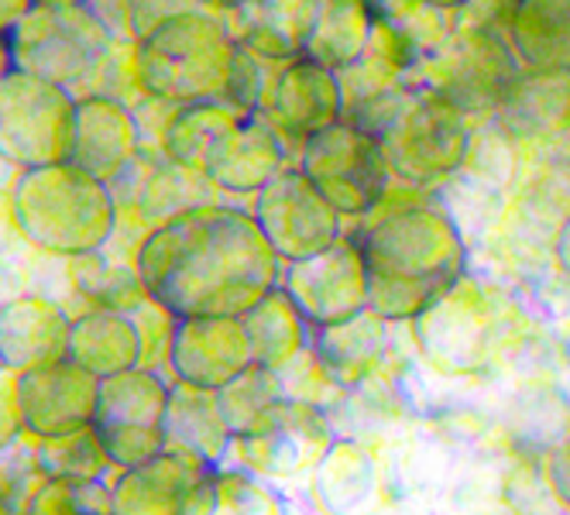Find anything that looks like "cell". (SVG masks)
Listing matches in <instances>:
<instances>
[{
    "instance_id": "obj_1",
    "label": "cell",
    "mask_w": 570,
    "mask_h": 515,
    "mask_svg": "<svg viewBox=\"0 0 570 515\" xmlns=\"http://www.w3.org/2000/svg\"><path fill=\"white\" fill-rule=\"evenodd\" d=\"M14 220L31 248L76 258L107 245L117 204L107 182L72 162H56L24 169L14 186Z\"/></svg>"
},
{
    "instance_id": "obj_2",
    "label": "cell",
    "mask_w": 570,
    "mask_h": 515,
    "mask_svg": "<svg viewBox=\"0 0 570 515\" xmlns=\"http://www.w3.org/2000/svg\"><path fill=\"white\" fill-rule=\"evenodd\" d=\"M8 46H11L14 69L49 79V83L72 93L107 52L110 34L100 24V18L90 11V4L79 8L35 4L8 34Z\"/></svg>"
},
{
    "instance_id": "obj_3",
    "label": "cell",
    "mask_w": 570,
    "mask_h": 515,
    "mask_svg": "<svg viewBox=\"0 0 570 515\" xmlns=\"http://www.w3.org/2000/svg\"><path fill=\"white\" fill-rule=\"evenodd\" d=\"M76 100L69 90L11 69L0 76V155L21 169L69 162Z\"/></svg>"
},
{
    "instance_id": "obj_4",
    "label": "cell",
    "mask_w": 570,
    "mask_h": 515,
    "mask_svg": "<svg viewBox=\"0 0 570 515\" xmlns=\"http://www.w3.org/2000/svg\"><path fill=\"white\" fill-rule=\"evenodd\" d=\"M220 72V42L214 24L203 14H183L161 24L141 42V76L145 90L186 103L207 97Z\"/></svg>"
},
{
    "instance_id": "obj_5",
    "label": "cell",
    "mask_w": 570,
    "mask_h": 515,
    "mask_svg": "<svg viewBox=\"0 0 570 515\" xmlns=\"http://www.w3.org/2000/svg\"><path fill=\"white\" fill-rule=\"evenodd\" d=\"M14 388H18L21 423L35 437H62V433L97 423L100 378L69 358L49 368L18 375Z\"/></svg>"
},
{
    "instance_id": "obj_6",
    "label": "cell",
    "mask_w": 570,
    "mask_h": 515,
    "mask_svg": "<svg viewBox=\"0 0 570 515\" xmlns=\"http://www.w3.org/2000/svg\"><path fill=\"white\" fill-rule=\"evenodd\" d=\"M72 316L46 296H21L0 309V368L28 375L69 358Z\"/></svg>"
},
{
    "instance_id": "obj_7",
    "label": "cell",
    "mask_w": 570,
    "mask_h": 515,
    "mask_svg": "<svg viewBox=\"0 0 570 515\" xmlns=\"http://www.w3.org/2000/svg\"><path fill=\"white\" fill-rule=\"evenodd\" d=\"M141 148V131L135 125L131 107L117 100H79L69 162L90 172L100 182H114L125 172Z\"/></svg>"
},
{
    "instance_id": "obj_8",
    "label": "cell",
    "mask_w": 570,
    "mask_h": 515,
    "mask_svg": "<svg viewBox=\"0 0 570 515\" xmlns=\"http://www.w3.org/2000/svg\"><path fill=\"white\" fill-rule=\"evenodd\" d=\"M69 362L97 378L128 372L138 362V330L128 316L114 309H90L72 320Z\"/></svg>"
},
{
    "instance_id": "obj_9",
    "label": "cell",
    "mask_w": 570,
    "mask_h": 515,
    "mask_svg": "<svg viewBox=\"0 0 570 515\" xmlns=\"http://www.w3.org/2000/svg\"><path fill=\"white\" fill-rule=\"evenodd\" d=\"M166 406V392L145 372H120L110 378H100V403H97V423H117V426H155Z\"/></svg>"
},
{
    "instance_id": "obj_10",
    "label": "cell",
    "mask_w": 570,
    "mask_h": 515,
    "mask_svg": "<svg viewBox=\"0 0 570 515\" xmlns=\"http://www.w3.org/2000/svg\"><path fill=\"white\" fill-rule=\"evenodd\" d=\"M107 460L110 454L100 440V429L94 426L62 433V437H42V447H38V467H42L46 478L72 485L97 482Z\"/></svg>"
},
{
    "instance_id": "obj_11",
    "label": "cell",
    "mask_w": 570,
    "mask_h": 515,
    "mask_svg": "<svg viewBox=\"0 0 570 515\" xmlns=\"http://www.w3.org/2000/svg\"><path fill=\"white\" fill-rule=\"evenodd\" d=\"M100 440L110 454V460L141 467L158 447V433L151 426H117V423H97Z\"/></svg>"
},
{
    "instance_id": "obj_12",
    "label": "cell",
    "mask_w": 570,
    "mask_h": 515,
    "mask_svg": "<svg viewBox=\"0 0 570 515\" xmlns=\"http://www.w3.org/2000/svg\"><path fill=\"white\" fill-rule=\"evenodd\" d=\"M24 515H83L79 512V498H76V485L72 482H42L35 488V495L28 498Z\"/></svg>"
},
{
    "instance_id": "obj_13",
    "label": "cell",
    "mask_w": 570,
    "mask_h": 515,
    "mask_svg": "<svg viewBox=\"0 0 570 515\" xmlns=\"http://www.w3.org/2000/svg\"><path fill=\"white\" fill-rule=\"evenodd\" d=\"M28 248V245H24ZM31 293V261L18 251H0V309Z\"/></svg>"
},
{
    "instance_id": "obj_14",
    "label": "cell",
    "mask_w": 570,
    "mask_h": 515,
    "mask_svg": "<svg viewBox=\"0 0 570 515\" xmlns=\"http://www.w3.org/2000/svg\"><path fill=\"white\" fill-rule=\"evenodd\" d=\"M21 409H18V388L0 378V450L11 447L21 433Z\"/></svg>"
},
{
    "instance_id": "obj_15",
    "label": "cell",
    "mask_w": 570,
    "mask_h": 515,
    "mask_svg": "<svg viewBox=\"0 0 570 515\" xmlns=\"http://www.w3.org/2000/svg\"><path fill=\"white\" fill-rule=\"evenodd\" d=\"M31 8H35V0H0V34L8 38Z\"/></svg>"
},
{
    "instance_id": "obj_16",
    "label": "cell",
    "mask_w": 570,
    "mask_h": 515,
    "mask_svg": "<svg viewBox=\"0 0 570 515\" xmlns=\"http://www.w3.org/2000/svg\"><path fill=\"white\" fill-rule=\"evenodd\" d=\"M14 69V62H11V46H8V38L0 34V76H8Z\"/></svg>"
},
{
    "instance_id": "obj_17",
    "label": "cell",
    "mask_w": 570,
    "mask_h": 515,
    "mask_svg": "<svg viewBox=\"0 0 570 515\" xmlns=\"http://www.w3.org/2000/svg\"><path fill=\"white\" fill-rule=\"evenodd\" d=\"M35 4H49V8H79V4H90V0H35Z\"/></svg>"
}]
</instances>
